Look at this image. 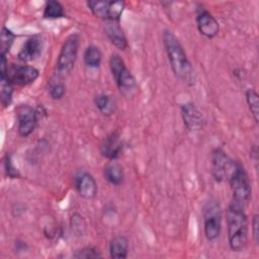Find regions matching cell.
<instances>
[{"label": "cell", "instance_id": "cell-15", "mask_svg": "<svg viewBox=\"0 0 259 259\" xmlns=\"http://www.w3.org/2000/svg\"><path fill=\"white\" fill-rule=\"evenodd\" d=\"M104 32L114 47H116L121 51L126 49L127 40L118 21H111V20L105 21Z\"/></svg>", "mask_w": 259, "mask_h": 259}, {"label": "cell", "instance_id": "cell-13", "mask_svg": "<svg viewBox=\"0 0 259 259\" xmlns=\"http://www.w3.org/2000/svg\"><path fill=\"white\" fill-rule=\"evenodd\" d=\"M42 50L40 35H32L26 39L18 53V59L22 62H30L39 57Z\"/></svg>", "mask_w": 259, "mask_h": 259}, {"label": "cell", "instance_id": "cell-3", "mask_svg": "<svg viewBox=\"0 0 259 259\" xmlns=\"http://www.w3.org/2000/svg\"><path fill=\"white\" fill-rule=\"evenodd\" d=\"M226 179L229 181L233 192L232 201L246 207L251 198V183L247 172L240 162L230 160Z\"/></svg>", "mask_w": 259, "mask_h": 259}, {"label": "cell", "instance_id": "cell-10", "mask_svg": "<svg viewBox=\"0 0 259 259\" xmlns=\"http://www.w3.org/2000/svg\"><path fill=\"white\" fill-rule=\"evenodd\" d=\"M181 116L185 127L190 132H195L201 128L203 118L198 108L192 102H186L181 105Z\"/></svg>", "mask_w": 259, "mask_h": 259}, {"label": "cell", "instance_id": "cell-1", "mask_svg": "<svg viewBox=\"0 0 259 259\" xmlns=\"http://www.w3.org/2000/svg\"><path fill=\"white\" fill-rule=\"evenodd\" d=\"M163 44L174 75L185 82L192 81L193 69L179 39L170 30L163 32Z\"/></svg>", "mask_w": 259, "mask_h": 259}, {"label": "cell", "instance_id": "cell-26", "mask_svg": "<svg viewBox=\"0 0 259 259\" xmlns=\"http://www.w3.org/2000/svg\"><path fill=\"white\" fill-rule=\"evenodd\" d=\"M65 92H66V87L63 82L55 81L50 84L49 94L53 99H55V100L61 99L64 96Z\"/></svg>", "mask_w": 259, "mask_h": 259}, {"label": "cell", "instance_id": "cell-18", "mask_svg": "<svg viewBox=\"0 0 259 259\" xmlns=\"http://www.w3.org/2000/svg\"><path fill=\"white\" fill-rule=\"evenodd\" d=\"M94 102L99 111L104 115H111L116 109L115 100L107 94H98Z\"/></svg>", "mask_w": 259, "mask_h": 259}, {"label": "cell", "instance_id": "cell-28", "mask_svg": "<svg viewBox=\"0 0 259 259\" xmlns=\"http://www.w3.org/2000/svg\"><path fill=\"white\" fill-rule=\"evenodd\" d=\"M4 165H5V170H6V173L9 177L11 178H16L19 176V173H18V170L13 166L12 164V161H11V157L10 155H6L5 157V162H4Z\"/></svg>", "mask_w": 259, "mask_h": 259}, {"label": "cell", "instance_id": "cell-29", "mask_svg": "<svg viewBox=\"0 0 259 259\" xmlns=\"http://www.w3.org/2000/svg\"><path fill=\"white\" fill-rule=\"evenodd\" d=\"M251 225H252V234H253L254 241L256 243H258V240H259V217H258V214H254Z\"/></svg>", "mask_w": 259, "mask_h": 259}, {"label": "cell", "instance_id": "cell-22", "mask_svg": "<svg viewBox=\"0 0 259 259\" xmlns=\"http://www.w3.org/2000/svg\"><path fill=\"white\" fill-rule=\"evenodd\" d=\"M83 59H84L86 66H88L90 68H96L101 63L102 54L97 47L89 46L84 52Z\"/></svg>", "mask_w": 259, "mask_h": 259}, {"label": "cell", "instance_id": "cell-21", "mask_svg": "<svg viewBox=\"0 0 259 259\" xmlns=\"http://www.w3.org/2000/svg\"><path fill=\"white\" fill-rule=\"evenodd\" d=\"M65 9L63 5L59 1L51 0L46 3L45 9H44V17L49 19H57L65 17Z\"/></svg>", "mask_w": 259, "mask_h": 259}, {"label": "cell", "instance_id": "cell-12", "mask_svg": "<svg viewBox=\"0 0 259 259\" xmlns=\"http://www.w3.org/2000/svg\"><path fill=\"white\" fill-rule=\"evenodd\" d=\"M123 149V144L117 133H111L108 135L100 145V153L103 157L109 160L117 159Z\"/></svg>", "mask_w": 259, "mask_h": 259}, {"label": "cell", "instance_id": "cell-17", "mask_svg": "<svg viewBox=\"0 0 259 259\" xmlns=\"http://www.w3.org/2000/svg\"><path fill=\"white\" fill-rule=\"evenodd\" d=\"M103 176L106 181L113 185H119L122 183L124 173L122 167L116 162L108 163L103 169Z\"/></svg>", "mask_w": 259, "mask_h": 259}, {"label": "cell", "instance_id": "cell-24", "mask_svg": "<svg viewBox=\"0 0 259 259\" xmlns=\"http://www.w3.org/2000/svg\"><path fill=\"white\" fill-rule=\"evenodd\" d=\"M246 101L251 111V114L256 122L259 120V99L258 94L254 89H248L246 91Z\"/></svg>", "mask_w": 259, "mask_h": 259}, {"label": "cell", "instance_id": "cell-19", "mask_svg": "<svg viewBox=\"0 0 259 259\" xmlns=\"http://www.w3.org/2000/svg\"><path fill=\"white\" fill-rule=\"evenodd\" d=\"M13 84L9 81L7 74L0 75V97L3 107H7L12 102Z\"/></svg>", "mask_w": 259, "mask_h": 259}, {"label": "cell", "instance_id": "cell-9", "mask_svg": "<svg viewBox=\"0 0 259 259\" xmlns=\"http://www.w3.org/2000/svg\"><path fill=\"white\" fill-rule=\"evenodd\" d=\"M230 160L221 148H215L211 152V174L217 182H222L226 179Z\"/></svg>", "mask_w": 259, "mask_h": 259}, {"label": "cell", "instance_id": "cell-5", "mask_svg": "<svg viewBox=\"0 0 259 259\" xmlns=\"http://www.w3.org/2000/svg\"><path fill=\"white\" fill-rule=\"evenodd\" d=\"M79 49V36L74 33L69 35L64 41L58 60H57V73L58 75H67L69 74L76 62Z\"/></svg>", "mask_w": 259, "mask_h": 259}, {"label": "cell", "instance_id": "cell-25", "mask_svg": "<svg viewBox=\"0 0 259 259\" xmlns=\"http://www.w3.org/2000/svg\"><path fill=\"white\" fill-rule=\"evenodd\" d=\"M125 3L123 1H110L109 5V20L118 21L123 12Z\"/></svg>", "mask_w": 259, "mask_h": 259}, {"label": "cell", "instance_id": "cell-6", "mask_svg": "<svg viewBox=\"0 0 259 259\" xmlns=\"http://www.w3.org/2000/svg\"><path fill=\"white\" fill-rule=\"evenodd\" d=\"M203 229L204 236L208 241L215 240L222 229V211L217 201H209L203 209Z\"/></svg>", "mask_w": 259, "mask_h": 259}, {"label": "cell", "instance_id": "cell-8", "mask_svg": "<svg viewBox=\"0 0 259 259\" xmlns=\"http://www.w3.org/2000/svg\"><path fill=\"white\" fill-rule=\"evenodd\" d=\"M7 77L13 85L26 86L38 77V70L27 65H12L7 69Z\"/></svg>", "mask_w": 259, "mask_h": 259}, {"label": "cell", "instance_id": "cell-4", "mask_svg": "<svg viewBox=\"0 0 259 259\" xmlns=\"http://www.w3.org/2000/svg\"><path fill=\"white\" fill-rule=\"evenodd\" d=\"M109 68L120 92L125 95L131 94L136 89V80L119 55L113 54L110 57Z\"/></svg>", "mask_w": 259, "mask_h": 259}, {"label": "cell", "instance_id": "cell-11", "mask_svg": "<svg viewBox=\"0 0 259 259\" xmlns=\"http://www.w3.org/2000/svg\"><path fill=\"white\" fill-rule=\"evenodd\" d=\"M196 25L198 31L207 38L214 37L220 31V25L217 19L204 9H201L197 13Z\"/></svg>", "mask_w": 259, "mask_h": 259}, {"label": "cell", "instance_id": "cell-23", "mask_svg": "<svg viewBox=\"0 0 259 259\" xmlns=\"http://www.w3.org/2000/svg\"><path fill=\"white\" fill-rule=\"evenodd\" d=\"M15 34L8 29L7 27L3 26L1 28V35H0V56H6L7 53L10 51L12 44L14 41Z\"/></svg>", "mask_w": 259, "mask_h": 259}, {"label": "cell", "instance_id": "cell-16", "mask_svg": "<svg viewBox=\"0 0 259 259\" xmlns=\"http://www.w3.org/2000/svg\"><path fill=\"white\" fill-rule=\"evenodd\" d=\"M128 251V241L124 236H115L109 244V254L111 258H126Z\"/></svg>", "mask_w": 259, "mask_h": 259}, {"label": "cell", "instance_id": "cell-27", "mask_svg": "<svg viewBox=\"0 0 259 259\" xmlns=\"http://www.w3.org/2000/svg\"><path fill=\"white\" fill-rule=\"evenodd\" d=\"M102 255L101 253L94 247H85L82 248L78 251H76V253L74 254L75 258H100Z\"/></svg>", "mask_w": 259, "mask_h": 259}, {"label": "cell", "instance_id": "cell-2", "mask_svg": "<svg viewBox=\"0 0 259 259\" xmlns=\"http://www.w3.org/2000/svg\"><path fill=\"white\" fill-rule=\"evenodd\" d=\"M228 241L233 251L243 250L248 242V220L245 207L231 201L227 209Z\"/></svg>", "mask_w": 259, "mask_h": 259}, {"label": "cell", "instance_id": "cell-14", "mask_svg": "<svg viewBox=\"0 0 259 259\" xmlns=\"http://www.w3.org/2000/svg\"><path fill=\"white\" fill-rule=\"evenodd\" d=\"M75 185L79 195L85 199H92L97 193V183L94 177L87 172H83L76 177Z\"/></svg>", "mask_w": 259, "mask_h": 259}, {"label": "cell", "instance_id": "cell-20", "mask_svg": "<svg viewBox=\"0 0 259 259\" xmlns=\"http://www.w3.org/2000/svg\"><path fill=\"white\" fill-rule=\"evenodd\" d=\"M109 5L110 1H88L87 6L91 12L98 18L105 21L109 20Z\"/></svg>", "mask_w": 259, "mask_h": 259}, {"label": "cell", "instance_id": "cell-7", "mask_svg": "<svg viewBox=\"0 0 259 259\" xmlns=\"http://www.w3.org/2000/svg\"><path fill=\"white\" fill-rule=\"evenodd\" d=\"M17 130L21 137H28L35 128L38 113L27 104H21L16 108Z\"/></svg>", "mask_w": 259, "mask_h": 259}]
</instances>
